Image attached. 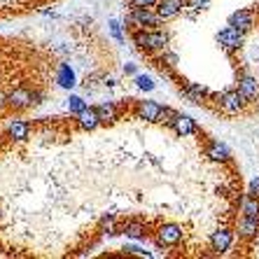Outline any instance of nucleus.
<instances>
[{"mask_svg":"<svg viewBox=\"0 0 259 259\" xmlns=\"http://www.w3.org/2000/svg\"><path fill=\"white\" fill-rule=\"evenodd\" d=\"M52 70L54 63H47L30 42L0 35V124L17 117L10 105V94L19 87L45 89V79Z\"/></svg>","mask_w":259,"mask_h":259,"instance_id":"nucleus-1","label":"nucleus"},{"mask_svg":"<svg viewBox=\"0 0 259 259\" xmlns=\"http://www.w3.org/2000/svg\"><path fill=\"white\" fill-rule=\"evenodd\" d=\"M131 40L133 45L145 52V54H152V52H163L166 45H168V33L154 28V30H145V28H138L131 33Z\"/></svg>","mask_w":259,"mask_h":259,"instance_id":"nucleus-2","label":"nucleus"},{"mask_svg":"<svg viewBox=\"0 0 259 259\" xmlns=\"http://www.w3.org/2000/svg\"><path fill=\"white\" fill-rule=\"evenodd\" d=\"M154 245L166 250V247H178L182 243V227L178 222H161L152 234Z\"/></svg>","mask_w":259,"mask_h":259,"instance_id":"nucleus-3","label":"nucleus"},{"mask_svg":"<svg viewBox=\"0 0 259 259\" xmlns=\"http://www.w3.org/2000/svg\"><path fill=\"white\" fill-rule=\"evenodd\" d=\"M250 103H257V101H247L238 89H229V91H224V94H217V110H222L227 115H238Z\"/></svg>","mask_w":259,"mask_h":259,"instance_id":"nucleus-4","label":"nucleus"},{"mask_svg":"<svg viewBox=\"0 0 259 259\" xmlns=\"http://www.w3.org/2000/svg\"><path fill=\"white\" fill-rule=\"evenodd\" d=\"M40 3H47V0H0V19L17 17V14H24L28 10H35Z\"/></svg>","mask_w":259,"mask_h":259,"instance_id":"nucleus-5","label":"nucleus"},{"mask_svg":"<svg viewBox=\"0 0 259 259\" xmlns=\"http://www.w3.org/2000/svg\"><path fill=\"white\" fill-rule=\"evenodd\" d=\"M117 234H124L126 238H145V236H152V229L150 224L143 222V220H138V217H131V220H124V222H119V227H117Z\"/></svg>","mask_w":259,"mask_h":259,"instance_id":"nucleus-6","label":"nucleus"},{"mask_svg":"<svg viewBox=\"0 0 259 259\" xmlns=\"http://www.w3.org/2000/svg\"><path fill=\"white\" fill-rule=\"evenodd\" d=\"M243 40H245V33H243L241 28H236V26H229L227 30L217 33V42H220V47H222L227 54H231L234 49L241 47Z\"/></svg>","mask_w":259,"mask_h":259,"instance_id":"nucleus-7","label":"nucleus"},{"mask_svg":"<svg viewBox=\"0 0 259 259\" xmlns=\"http://www.w3.org/2000/svg\"><path fill=\"white\" fill-rule=\"evenodd\" d=\"M234 245V231L229 227H224V229H217L210 234V250L212 254H224L227 250H231Z\"/></svg>","mask_w":259,"mask_h":259,"instance_id":"nucleus-8","label":"nucleus"},{"mask_svg":"<svg viewBox=\"0 0 259 259\" xmlns=\"http://www.w3.org/2000/svg\"><path fill=\"white\" fill-rule=\"evenodd\" d=\"M131 14H133V19L143 26V28L154 30V28H159V26L163 24V19L159 17V12L157 10H152V7H133Z\"/></svg>","mask_w":259,"mask_h":259,"instance_id":"nucleus-9","label":"nucleus"},{"mask_svg":"<svg viewBox=\"0 0 259 259\" xmlns=\"http://www.w3.org/2000/svg\"><path fill=\"white\" fill-rule=\"evenodd\" d=\"M259 236V217L254 215H241L238 220V238L243 243H252Z\"/></svg>","mask_w":259,"mask_h":259,"instance_id":"nucleus-10","label":"nucleus"},{"mask_svg":"<svg viewBox=\"0 0 259 259\" xmlns=\"http://www.w3.org/2000/svg\"><path fill=\"white\" fill-rule=\"evenodd\" d=\"M133 112L143 121H157L159 112H161V105L154 101H138V103H133Z\"/></svg>","mask_w":259,"mask_h":259,"instance_id":"nucleus-11","label":"nucleus"},{"mask_svg":"<svg viewBox=\"0 0 259 259\" xmlns=\"http://www.w3.org/2000/svg\"><path fill=\"white\" fill-rule=\"evenodd\" d=\"M205 157H210L215 163H231V152L224 147L220 140H212L208 138L205 140Z\"/></svg>","mask_w":259,"mask_h":259,"instance_id":"nucleus-12","label":"nucleus"},{"mask_svg":"<svg viewBox=\"0 0 259 259\" xmlns=\"http://www.w3.org/2000/svg\"><path fill=\"white\" fill-rule=\"evenodd\" d=\"M238 91H241L247 101H257V96H259V82L252 77V75H250V72L241 70V72H238Z\"/></svg>","mask_w":259,"mask_h":259,"instance_id":"nucleus-13","label":"nucleus"},{"mask_svg":"<svg viewBox=\"0 0 259 259\" xmlns=\"http://www.w3.org/2000/svg\"><path fill=\"white\" fill-rule=\"evenodd\" d=\"M173 131L178 133L180 138H189V136H196V133H199V126H196V121L189 115H180V112H178V117H175V121H173Z\"/></svg>","mask_w":259,"mask_h":259,"instance_id":"nucleus-14","label":"nucleus"},{"mask_svg":"<svg viewBox=\"0 0 259 259\" xmlns=\"http://www.w3.org/2000/svg\"><path fill=\"white\" fill-rule=\"evenodd\" d=\"M182 7H187V0H159L157 3V12L163 21H168V19L178 17L180 14Z\"/></svg>","mask_w":259,"mask_h":259,"instance_id":"nucleus-15","label":"nucleus"},{"mask_svg":"<svg viewBox=\"0 0 259 259\" xmlns=\"http://www.w3.org/2000/svg\"><path fill=\"white\" fill-rule=\"evenodd\" d=\"M77 126L82 131H96L101 126V117H98V110L96 108H84L82 112L77 115Z\"/></svg>","mask_w":259,"mask_h":259,"instance_id":"nucleus-16","label":"nucleus"},{"mask_svg":"<svg viewBox=\"0 0 259 259\" xmlns=\"http://www.w3.org/2000/svg\"><path fill=\"white\" fill-rule=\"evenodd\" d=\"M229 26L241 28L243 33L252 30V26H254V12H252V10H238V12H234L229 17Z\"/></svg>","mask_w":259,"mask_h":259,"instance_id":"nucleus-17","label":"nucleus"},{"mask_svg":"<svg viewBox=\"0 0 259 259\" xmlns=\"http://www.w3.org/2000/svg\"><path fill=\"white\" fill-rule=\"evenodd\" d=\"M96 110H98V117H101V124H115L117 119H121V110L117 103L105 101V103H101Z\"/></svg>","mask_w":259,"mask_h":259,"instance_id":"nucleus-18","label":"nucleus"},{"mask_svg":"<svg viewBox=\"0 0 259 259\" xmlns=\"http://www.w3.org/2000/svg\"><path fill=\"white\" fill-rule=\"evenodd\" d=\"M56 82H59V87H63V89H72V87L77 84V82H75V72H72V68L68 66V63H61L59 66Z\"/></svg>","mask_w":259,"mask_h":259,"instance_id":"nucleus-19","label":"nucleus"},{"mask_svg":"<svg viewBox=\"0 0 259 259\" xmlns=\"http://www.w3.org/2000/svg\"><path fill=\"white\" fill-rule=\"evenodd\" d=\"M175 117H178V110H173V108H161V112H159V124H163L166 128H173V121H175Z\"/></svg>","mask_w":259,"mask_h":259,"instance_id":"nucleus-20","label":"nucleus"},{"mask_svg":"<svg viewBox=\"0 0 259 259\" xmlns=\"http://www.w3.org/2000/svg\"><path fill=\"white\" fill-rule=\"evenodd\" d=\"M84 108H87V103L82 101V98H79V96H70V98H68V110H70V115H75V117H77V115H79V112H82V110H84Z\"/></svg>","mask_w":259,"mask_h":259,"instance_id":"nucleus-21","label":"nucleus"},{"mask_svg":"<svg viewBox=\"0 0 259 259\" xmlns=\"http://www.w3.org/2000/svg\"><path fill=\"white\" fill-rule=\"evenodd\" d=\"M136 87L143 91H152L154 89V79L150 75H136Z\"/></svg>","mask_w":259,"mask_h":259,"instance_id":"nucleus-22","label":"nucleus"},{"mask_svg":"<svg viewBox=\"0 0 259 259\" xmlns=\"http://www.w3.org/2000/svg\"><path fill=\"white\" fill-rule=\"evenodd\" d=\"M157 59H159V61H163V63H166V66H170V68L178 66V56H175L173 52H166V49H163V52L157 56Z\"/></svg>","mask_w":259,"mask_h":259,"instance_id":"nucleus-23","label":"nucleus"},{"mask_svg":"<svg viewBox=\"0 0 259 259\" xmlns=\"http://www.w3.org/2000/svg\"><path fill=\"white\" fill-rule=\"evenodd\" d=\"M110 33L115 37L117 42H124V35H121V24L119 21H110Z\"/></svg>","mask_w":259,"mask_h":259,"instance_id":"nucleus-24","label":"nucleus"},{"mask_svg":"<svg viewBox=\"0 0 259 259\" xmlns=\"http://www.w3.org/2000/svg\"><path fill=\"white\" fill-rule=\"evenodd\" d=\"M208 3H210V0H187V7L194 10V12H199V10H203Z\"/></svg>","mask_w":259,"mask_h":259,"instance_id":"nucleus-25","label":"nucleus"},{"mask_svg":"<svg viewBox=\"0 0 259 259\" xmlns=\"http://www.w3.org/2000/svg\"><path fill=\"white\" fill-rule=\"evenodd\" d=\"M131 7H157L159 0H128Z\"/></svg>","mask_w":259,"mask_h":259,"instance_id":"nucleus-26","label":"nucleus"},{"mask_svg":"<svg viewBox=\"0 0 259 259\" xmlns=\"http://www.w3.org/2000/svg\"><path fill=\"white\" fill-rule=\"evenodd\" d=\"M250 194L259 199V178H254V180H252V185H250Z\"/></svg>","mask_w":259,"mask_h":259,"instance_id":"nucleus-27","label":"nucleus"},{"mask_svg":"<svg viewBox=\"0 0 259 259\" xmlns=\"http://www.w3.org/2000/svg\"><path fill=\"white\" fill-rule=\"evenodd\" d=\"M124 72H126V75H136V66H133V63L124 66Z\"/></svg>","mask_w":259,"mask_h":259,"instance_id":"nucleus-28","label":"nucleus"},{"mask_svg":"<svg viewBox=\"0 0 259 259\" xmlns=\"http://www.w3.org/2000/svg\"><path fill=\"white\" fill-rule=\"evenodd\" d=\"M257 14H259V5H257Z\"/></svg>","mask_w":259,"mask_h":259,"instance_id":"nucleus-29","label":"nucleus"}]
</instances>
